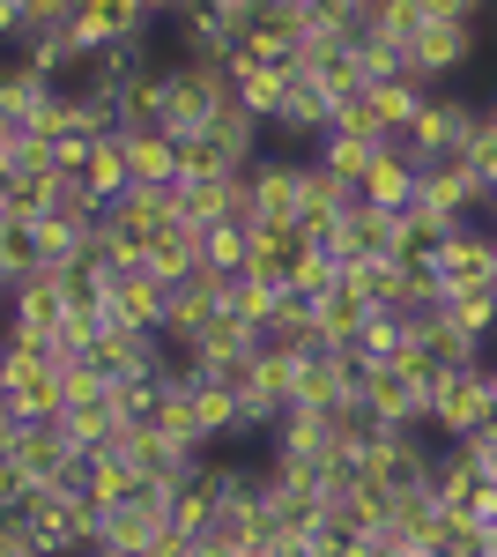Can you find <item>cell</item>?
Wrapping results in <instances>:
<instances>
[{
  "label": "cell",
  "instance_id": "6da1fadb",
  "mask_svg": "<svg viewBox=\"0 0 497 557\" xmlns=\"http://www.w3.org/2000/svg\"><path fill=\"white\" fill-rule=\"evenodd\" d=\"M231 104V67L223 60H164V127L201 134Z\"/></svg>",
  "mask_w": 497,
  "mask_h": 557
},
{
  "label": "cell",
  "instance_id": "7a4b0ae2",
  "mask_svg": "<svg viewBox=\"0 0 497 557\" xmlns=\"http://www.w3.org/2000/svg\"><path fill=\"white\" fill-rule=\"evenodd\" d=\"M490 417H497V401H490V357H483V364H468V372H453V380H438L423 431H431L438 446H460V438H475Z\"/></svg>",
  "mask_w": 497,
  "mask_h": 557
},
{
  "label": "cell",
  "instance_id": "3957f363",
  "mask_svg": "<svg viewBox=\"0 0 497 557\" xmlns=\"http://www.w3.org/2000/svg\"><path fill=\"white\" fill-rule=\"evenodd\" d=\"M246 231H290L297 209H305V157H260L246 172Z\"/></svg>",
  "mask_w": 497,
  "mask_h": 557
},
{
  "label": "cell",
  "instance_id": "277c9868",
  "mask_svg": "<svg viewBox=\"0 0 497 557\" xmlns=\"http://www.w3.org/2000/svg\"><path fill=\"white\" fill-rule=\"evenodd\" d=\"M415 209H431L438 223H483V178L468 172V157H431L423 164V178H415Z\"/></svg>",
  "mask_w": 497,
  "mask_h": 557
},
{
  "label": "cell",
  "instance_id": "5b68a950",
  "mask_svg": "<svg viewBox=\"0 0 497 557\" xmlns=\"http://www.w3.org/2000/svg\"><path fill=\"white\" fill-rule=\"evenodd\" d=\"M0 394H8V409H15L23 424L67 409V394H60V364H52V357H30V349H8V343H0Z\"/></svg>",
  "mask_w": 497,
  "mask_h": 557
},
{
  "label": "cell",
  "instance_id": "8992f818",
  "mask_svg": "<svg viewBox=\"0 0 497 557\" xmlns=\"http://www.w3.org/2000/svg\"><path fill=\"white\" fill-rule=\"evenodd\" d=\"M483 60V23H423L415 30V52H409V75L415 83H446L460 67H475Z\"/></svg>",
  "mask_w": 497,
  "mask_h": 557
},
{
  "label": "cell",
  "instance_id": "52a82bcc",
  "mask_svg": "<svg viewBox=\"0 0 497 557\" xmlns=\"http://www.w3.org/2000/svg\"><path fill=\"white\" fill-rule=\"evenodd\" d=\"M120 454L134 461V475H141V483H157V491H178V483H186V475L208 461V454H194V446L164 438L157 424H126V431H120Z\"/></svg>",
  "mask_w": 497,
  "mask_h": 557
},
{
  "label": "cell",
  "instance_id": "ba28073f",
  "mask_svg": "<svg viewBox=\"0 0 497 557\" xmlns=\"http://www.w3.org/2000/svg\"><path fill=\"white\" fill-rule=\"evenodd\" d=\"M178 201H186V186H178V178H164V186H141V178H134L120 201L104 209V223H112L120 238H134V246H149L164 223H178Z\"/></svg>",
  "mask_w": 497,
  "mask_h": 557
},
{
  "label": "cell",
  "instance_id": "9c48e42d",
  "mask_svg": "<svg viewBox=\"0 0 497 557\" xmlns=\"http://www.w3.org/2000/svg\"><path fill=\"white\" fill-rule=\"evenodd\" d=\"M438 290L453 298V290H475V283H490V268H497V231L490 223H460L453 238L438 246Z\"/></svg>",
  "mask_w": 497,
  "mask_h": 557
},
{
  "label": "cell",
  "instance_id": "30bf717a",
  "mask_svg": "<svg viewBox=\"0 0 497 557\" xmlns=\"http://www.w3.org/2000/svg\"><path fill=\"white\" fill-rule=\"evenodd\" d=\"M171 528V491H141V498H126V506H112L104 513V528H97V550H149L157 535Z\"/></svg>",
  "mask_w": 497,
  "mask_h": 557
},
{
  "label": "cell",
  "instance_id": "8fae6325",
  "mask_svg": "<svg viewBox=\"0 0 497 557\" xmlns=\"http://www.w3.org/2000/svg\"><path fill=\"white\" fill-rule=\"evenodd\" d=\"M164 298L171 290L149 268H126V275L104 283V312H97V320H104V327H149V335H157V327H164Z\"/></svg>",
  "mask_w": 497,
  "mask_h": 557
},
{
  "label": "cell",
  "instance_id": "7c38bea8",
  "mask_svg": "<svg viewBox=\"0 0 497 557\" xmlns=\"http://www.w3.org/2000/svg\"><path fill=\"white\" fill-rule=\"evenodd\" d=\"M268 134H283V141H297V149L312 157V149H320V141L334 134V97H327L320 83H305V75H297V83H290V97H283V112H275V127H268Z\"/></svg>",
  "mask_w": 497,
  "mask_h": 557
},
{
  "label": "cell",
  "instance_id": "4fadbf2b",
  "mask_svg": "<svg viewBox=\"0 0 497 557\" xmlns=\"http://www.w3.org/2000/svg\"><path fill=\"white\" fill-rule=\"evenodd\" d=\"M8 461L30 475V483H60V469L75 461V438H67L60 417H30V424L15 431V454H8Z\"/></svg>",
  "mask_w": 497,
  "mask_h": 557
},
{
  "label": "cell",
  "instance_id": "5bb4252c",
  "mask_svg": "<svg viewBox=\"0 0 497 557\" xmlns=\"http://www.w3.org/2000/svg\"><path fill=\"white\" fill-rule=\"evenodd\" d=\"M83 364H97L104 380L157 372V364H164V335H149V327H104V335H97V349H89Z\"/></svg>",
  "mask_w": 497,
  "mask_h": 557
},
{
  "label": "cell",
  "instance_id": "9a60e30c",
  "mask_svg": "<svg viewBox=\"0 0 497 557\" xmlns=\"http://www.w3.org/2000/svg\"><path fill=\"white\" fill-rule=\"evenodd\" d=\"M364 409H372L378 424H423V417H431V394H423L401 364H372V380H364Z\"/></svg>",
  "mask_w": 497,
  "mask_h": 557
},
{
  "label": "cell",
  "instance_id": "2e32d148",
  "mask_svg": "<svg viewBox=\"0 0 497 557\" xmlns=\"http://www.w3.org/2000/svg\"><path fill=\"white\" fill-rule=\"evenodd\" d=\"M297 67H268V60H246V67H231V104L252 112L260 127H275V112H283V97H290Z\"/></svg>",
  "mask_w": 497,
  "mask_h": 557
},
{
  "label": "cell",
  "instance_id": "e0dca14e",
  "mask_svg": "<svg viewBox=\"0 0 497 557\" xmlns=\"http://www.w3.org/2000/svg\"><path fill=\"white\" fill-rule=\"evenodd\" d=\"M341 268L349 260H394V215L386 209H349L334 223V246H327Z\"/></svg>",
  "mask_w": 497,
  "mask_h": 557
},
{
  "label": "cell",
  "instance_id": "ac0fdd59",
  "mask_svg": "<svg viewBox=\"0 0 497 557\" xmlns=\"http://www.w3.org/2000/svg\"><path fill=\"white\" fill-rule=\"evenodd\" d=\"M415 178H423V164H415V157H401L394 141H378V164L364 172V209L401 215L415 201Z\"/></svg>",
  "mask_w": 497,
  "mask_h": 557
},
{
  "label": "cell",
  "instance_id": "d6986e66",
  "mask_svg": "<svg viewBox=\"0 0 497 557\" xmlns=\"http://www.w3.org/2000/svg\"><path fill=\"white\" fill-rule=\"evenodd\" d=\"M8 320L15 327H38V335H52L60 320H67V298H60V275L52 268H30L15 290H8Z\"/></svg>",
  "mask_w": 497,
  "mask_h": 557
},
{
  "label": "cell",
  "instance_id": "ffe728a7",
  "mask_svg": "<svg viewBox=\"0 0 497 557\" xmlns=\"http://www.w3.org/2000/svg\"><path fill=\"white\" fill-rule=\"evenodd\" d=\"M201 134H208V149L223 157V172H252V164L268 157V149H260V134H268V127H260L252 112H238V104H223Z\"/></svg>",
  "mask_w": 497,
  "mask_h": 557
},
{
  "label": "cell",
  "instance_id": "44dd1931",
  "mask_svg": "<svg viewBox=\"0 0 497 557\" xmlns=\"http://www.w3.org/2000/svg\"><path fill=\"white\" fill-rule=\"evenodd\" d=\"M141 268H149L164 290H171V283H186V275L201 268V231H194V223H164V231L141 246Z\"/></svg>",
  "mask_w": 497,
  "mask_h": 557
},
{
  "label": "cell",
  "instance_id": "7402d4cb",
  "mask_svg": "<svg viewBox=\"0 0 497 557\" xmlns=\"http://www.w3.org/2000/svg\"><path fill=\"white\" fill-rule=\"evenodd\" d=\"M483 483H490V475L475 469V454H468V446H438V461H431V498H438L446 513H468Z\"/></svg>",
  "mask_w": 497,
  "mask_h": 557
},
{
  "label": "cell",
  "instance_id": "603a6c76",
  "mask_svg": "<svg viewBox=\"0 0 497 557\" xmlns=\"http://www.w3.org/2000/svg\"><path fill=\"white\" fill-rule=\"evenodd\" d=\"M52 97V83H45L38 67L23 60V52H0V120H15V127H30L38 120V104Z\"/></svg>",
  "mask_w": 497,
  "mask_h": 557
},
{
  "label": "cell",
  "instance_id": "cb8c5ba5",
  "mask_svg": "<svg viewBox=\"0 0 497 557\" xmlns=\"http://www.w3.org/2000/svg\"><path fill=\"white\" fill-rule=\"evenodd\" d=\"M372 312L378 305H364L349 283H334L327 298H320V349H349V357H357V335H364Z\"/></svg>",
  "mask_w": 497,
  "mask_h": 557
},
{
  "label": "cell",
  "instance_id": "d4e9b609",
  "mask_svg": "<svg viewBox=\"0 0 497 557\" xmlns=\"http://www.w3.org/2000/svg\"><path fill=\"white\" fill-rule=\"evenodd\" d=\"M149 483L134 475V461L126 454H89V475H83V498L97 506V513H112V506H126V498H141Z\"/></svg>",
  "mask_w": 497,
  "mask_h": 557
},
{
  "label": "cell",
  "instance_id": "484cf974",
  "mask_svg": "<svg viewBox=\"0 0 497 557\" xmlns=\"http://www.w3.org/2000/svg\"><path fill=\"white\" fill-rule=\"evenodd\" d=\"M83 186L112 209L126 186H134V164H126V127H112V134H97V149H89V172H83Z\"/></svg>",
  "mask_w": 497,
  "mask_h": 557
},
{
  "label": "cell",
  "instance_id": "4316f807",
  "mask_svg": "<svg viewBox=\"0 0 497 557\" xmlns=\"http://www.w3.org/2000/svg\"><path fill=\"white\" fill-rule=\"evenodd\" d=\"M246 349H260V335H252L238 312H215V320H201V335L186 343V357H194V372H208L215 357H246Z\"/></svg>",
  "mask_w": 497,
  "mask_h": 557
},
{
  "label": "cell",
  "instance_id": "83f0119b",
  "mask_svg": "<svg viewBox=\"0 0 497 557\" xmlns=\"http://www.w3.org/2000/svg\"><path fill=\"white\" fill-rule=\"evenodd\" d=\"M423 97H431V83H415V75L372 83V120H378V134H409L415 112H423Z\"/></svg>",
  "mask_w": 497,
  "mask_h": 557
},
{
  "label": "cell",
  "instance_id": "f1b7e54d",
  "mask_svg": "<svg viewBox=\"0 0 497 557\" xmlns=\"http://www.w3.org/2000/svg\"><path fill=\"white\" fill-rule=\"evenodd\" d=\"M446 238H453V223H438V215H431V209H415V201H409L401 215H394V260H423V268H431Z\"/></svg>",
  "mask_w": 497,
  "mask_h": 557
},
{
  "label": "cell",
  "instance_id": "f546056e",
  "mask_svg": "<svg viewBox=\"0 0 497 557\" xmlns=\"http://www.w3.org/2000/svg\"><path fill=\"white\" fill-rule=\"evenodd\" d=\"M83 238H89L83 223H67V215H38V223H30V260L60 275V268H75V260H83Z\"/></svg>",
  "mask_w": 497,
  "mask_h": 557
},
{
  "label": "cell",
  "instance_id": "4dcf8cb0",
  "mask_svg": "<svg viewBox=\"0 0 497 557\" xmlns=\"http://www.w3.org/2000/svg\"><path fill=\"white\" fill-rule=\"evenodd\" d=\"M415 349H423V357H431V364H438L446 380H453V372H468V364H483V357H490V349H483V343H468V335H460V327H453V320H446V312H438V320H431V327L415 335Z\"/></svg>",
  "mask_w": 497,
  "mask_h": 557
},
{
  "label": "cell",
  "instance_id": "1f68e13d",
  "mask_svg": "<svg viewBox=\"0 0 497 557\" xmlns=\"http://www.w3.org/2000/svg\"><path fill=\"white\" fill-rule=\"evenodd\" d=\"M446 320H453L468 343H497V283H475V290H453L446 298Z\"/></svg>",
  "mask_w": 497,
  "mask_h": 557
},
{
  "label": "cell",
  "instance_id": "d6a6232c",
  "mask_svg": "<svg viewBox=\"0 0 497 557\" xmlns=\"http://www.w3.org/2000/svg\"><path fill=\"white\" fill-rule=\"evenodd\" d=\"M120 127H164V60H149L120 89Z\"/></svg>",
  "mask_w": 497,
  "mask_h": 557
},
{
  "label": "cell",
  "instance_id": "836d02e7",
  "mask_svg": "<svg viewBox=\"0 0 497 557\" xmlns=\"http://www.w3.org/2000/svg\"><path fill=\"white\" fill-rule=\"evenodd\" d=\"M297 253H305V238L297 231H252V260H246V275H260V283H290V268H297Z\"/></svg>",
  "mask_w": 497,
  "mask_h": 557
},
{
  "label": "cell",
  "instance_id": "e575fe53",
  "mask_svg": "<svg viewBox=\"0 0 497 557\" xmlns=\"http://www.w3.org/2000/svg\"><path fill=\"white\" fill-rule=\"evenodd\" d=\"M194 417H201L208 454H215V446H231V438H238V394H231V386L194 380Z\"/></svg>",
  "mask_w": 497,
  "mask_h": 557
},
{
  "label": "cell",
  "instance_id": "d590c367",
  "mask_svg": "<svg viewBox=\"0 0 497 557\" xmlns=\"http://www.w3.org/2000/svg\"><path fill=\"white\" fill-rule=\"evenodd\" d=\"M126 164H134V178L141 186H164L171 172V127H126Z\"/></svg>",
  "mask_w": 497,
  "mask_h": 557
},
{
  "label": "cell",
  "instance_id": "8d00e7d4",
  "mask_svg": "<svg viewBox=\"0 0 497 557\" xmlns=\"http://www.w3.org/2000/svg\"><path fill=\"white\" fill-rule=\"evenodd\" d=\"M378 141H386V134H327L312 157H320L327 172H341V178H357V186H364V172L378 164Z\"/></svg>",
  "mask_w": 497,
  "mask_h": 557
},
{
  "label": "cell",
  "instance_id": "74e56055",
  "mask_svg": "<svg viewBox=\"0 0 497 557\" xmlns=\"http://www.w3.org/2000/svg\"><path fill=\"white\" fill-rule=\"evenodd\" d=\"M246 260H252V231H246V223H208V231H201V268L246 275Z\"/></svg>",
  "mask_w": 497,
  "mask_h": 557
},
{
  "label": "cell",
  "instance_id": "f35d334b",
  "mask_svg": "<svg viewBox=\"0 0 497 557\" xmlns=\"http://www.w3.org/2000/svg\"><path fill=\"white\" fill-rule=\"evenodd\" d=\"M409 343H415V335H409V320H401V312H372V320H364V335H357V357H364V364H394Z\"/></svg>",
  "mask_w": 497,
  "mask_h": 557
},
{
  "label": "cell",
  "instance_id": "ab89813d",
  "mask_svg": "<svg viewBox=\"0 0 497 557\" xmlns=\"http://www.w3.org/2000/svg\"><path fill=\"white\" fill-rule=\"evenodd\" d=\"M275 298H283L275 283H260V275H231V290H223V312H238L252 335H260V327H268V312H275Z\"/></svg>",
  "mask_w": 497,
  "mask_h": 557
},
{
  "label": "cell",
  "instance_id": "60d3db41",
  "mask_svg": "<svg viewBox=\"0 0 497 557\" xmlns=\"http://www.w3.org/2000/svg\"><path fill=\"white\" fill-rule=\"evenodd\" d=\"M334 283H341V260H334V253H320V246H305L283 290H297V298H312V305H320V298L334 290Z\"/></svg>",
  "mask_w": 497,
  "mask_h": 557
},
{
  "label": "cell",
  "instance_id": "b9f144b4",
  "mask_svg": "<svg viewBox=\"0 0 497 557\" xmlns=\"http://www.w3.org/2000/svg\"><path fill=\"white\" fill-rule=\"evenodd\" d=\"M171 172H178V186H194V178L223 172V157L208 149V134H171Z\"/></svg>",
  "mask_w": 497,
  "mask_h": 557
},
{
  "label": "cell",
  "instance_id": "7bdbcfd3",
  "mask_svg": "<svg viewBox=\"0 0 497 557\" xmlns=\"http://www.w3.org/2000/svg\"><path fill=\"white\" fill-rule=\"evenodd\" d=\"M157 394H164L157 372H134V380H112V409H120L126 424H149L157 417Z\"/></svg>",
  "mask_w": 497,
  "mask_h": 557
},
{
  "label": "cell",
  "instance_id": "ee69618b",
  "mask_svg": "<svg viewBox=\"0 0 497 557\" xmlns=\"http://www.w3.org/2000/svg\"><path fill=\"white\" fill-rule=\"evenodd\" d=\"M38 172H52V141L15 127V141H8V178H38Z\"/></svg>",
  "mask_w": 497,
  "mask_h": 557
},
{
  "label": "cell",
  "instance_id": "f6af8a7d",
  "mask_svg": "<svg viewBox=\"0 0 497 557\" xmlns=\"http://www.w3.org/2000/svg\"><path fill=\"white\" fill-rule=\"evenodd\" d=\"M89 149H97V134H60V141H52V172L83 178L89 172Z\"/></svg>",
  "mask_w": 497,
  "mask_h": 557
},
{
  "label": "cell",
  "instance_id": "bcb514c9",
  "mask_svg": "<svg viewBox=\"0 0 497 557\" xmlns=\"http://www.w3.org/2000/svg\"><path fill=\"white\" fill-rule=\"evenodd\" d=\"M431 23H483L490 15V0H415Z\"/></svg>",
  "mask_w": 497,
  "mask_h": 557
},
{
  "label": "cell",
  "instance_id": "7dc6e473",
  "mask_svg": "<svg viewBox=\"0 0 497 557\" xmlns=\"http://www.w3.org/2000/svg\"><path fill=\"white\" fill-rule=\"evenodd\" d=\"M23 498H30V475L15 469V461H0V520L23 513Z\"/></svg>",
  "mask_w": 497,
  "mask_h": 557
},
{
  "label": "cell",
  "instance_id": "c3c4849f",
  "mask_svg": "<svg viewBox=\"0 0 497 557\" xmlns=\"http://www.w3.org/2000/svg\"><path fill=\"white\" fill-rule=\"evenodd\" d=\"M75 15V0H23V23L30 30H45V23H67Z\"/></svg>",
  "mask_w": 497,
  "mask_h": 557
},
{
  "label": "cell",
  "instance_id": "681fc988",
  "mask_svg": "<svg viewBox=\"0 0 497 557\" xmlns=\"http://www.w3.org/2000/svg\"><path fill=\"white\" fill-rule=\"evenodd\" d=\"M468 520H475V528H497V475L483 483V491H475V506H468Z\"/></svg>",
  "mask_w": 497,
  "mask_h": 557
},
{
  "label": "cell",
  "instance_id": "f907efd6",
  "mask_svg": "<svg viewBox=\"0 0 497 557\" xmlns=\"http://www.w3.org/2000/svg\"><path fill=\"white\" fill-rule=\"evenodd\" d=\"M141 557H194V535H178V528H164V535H157V543H149Z\"/></svg>",
  "mask_w": 497,
  "mask_h": 557
},
{
  "label": "cell",
  "instance_id": "816d5d0a",
  "mask_svg": "<svg viewBox=\"0 0 497 557\" xmlns=\"http://www.w3.org/2000/svg\"><path fill=\"white\" fill-rule=\"evenodd\" d=\"M268 557H312V535H275Z\"/></svg>",
  "mask_w": 497,
  "mask_h": 557
},
{
  "label": "cell",
  "instance_id": "f5cc1de1",
  "mask_svg": "<svg viewBox=\"0 0 497 557\" xmlns=\"http://www.w3.org/2000/svg\"><path fill=\"white\" fill-rule=\"evenodd\" d=\"M178 8H186V0H141V15H149V23H171Z\"/></svg>",
  "mask_w": 497,
  "mask_h": 557
},
{
  "label": "cell",
  "instance_id": "db71d44e",
  "mask_svg": "<svg viewBox=\"0 0 497 557\" xmlns=\"http://www.w3.org/2000/svg\"><path fill=\"white\" fill-rule=\"evenodd\" d=\"M483 223H490V231H497V178H490V186H483Z\"/></svg>",
  "mask_w": 497,
  "mask_h": 557
},
{
  "label": "cell",
  "instance_id": "11a10c76",
  "mask_svg": "<svg viewBox=\"0 0 497 557\" xmlns=\"http://www.w3.org/2000/svg\"><path fill=\"white\" fill-rule=\"evenodd\" d=\"M8 141H15V120H0V178H8Z\"/></svg>",
  "mask_w": 497,
  "mask_h": 557
},
{
  "label": "cell",
  "instance_id": "9f6ffc18",
  "mask_svg": "<svg viewBox=\"0 0 497 557\" xmlns=\"http://www.w3.org/2000/svg\"><path fill=\"white\" fill-rule=\"evenodd\" d=\"M483 134L497 141V97H483Z\"/></svg>",
  "mask_w": 497,
  "mask_h": 557
},
{
  "label": "cell",
  "instance_id": "6f0895ef",
  "mask_svg": "<svg viewBox=\"0 0 497 557\" xmlns=\"http://www.w3.org/2000/svg\"><path fill=\"white\" fill-rule=\"evenodd\" d=\"M483 557H497V528H483Z\"/></svg>",
  "mask_w": 497,
  "mask_h": 557
},
{
  "label": "cell",
  "instance_id": "680465c9",
  "mask_svg": "<svg viewBox=\"0 0 497 557\" xmlns=\"http://www.w3.org/2000/svg\"><path fill=\"white\" fill-rule=\"evenodd\" d=\"M490 401H497V357H490Z\"/></svg>",
  "mask_w": 497,
  "mask_h": 557
},
{
  "label": "cell",
  "instance_id": "91938a15",
  "mask_svg": "<svg viewBox=\"0 0 497 557\" xmlns=\"http://www.w3.org/2000/svg\"><path fill=\"white\" fill-rule=\"evenodd\" d=\"M75 557H104V550H75Z\"/></svg>",
  "mask_w": 497,
  "mask_h": 557
},
{
  "label": "cell",
  "instance_id": "94428289",
  "mask_svg": "<svg viewBox=\"0 0 497 557\" xmlns=\"http://www.w3.org/2000/svg\"><path fill=\"white\" fill-rule=\"evenodd\" d=\"M490 283H497V268H490Z\"/></svg>",
  "mask_w": 497,
  "mask_h": 557
},
{
  "label": "cell",
  "instance_id": "6125c7cd",
  "mask_svg": "<svg viewBox=\"0 0 497 557\" xmlns=\"http://www.w3.org/2000/svg\"><path fill=\"white\" fill-rule=\"evenodd\" d=\"M0 305H8V298H0Z\"/></svg>",
  "mask_w": 497,
  "mask_h": 557
}]
</instances>
